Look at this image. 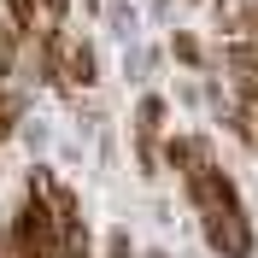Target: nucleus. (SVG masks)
<instances>
[{
	"label": "nucleus",
	"instance_id": "f257e3e1",
	"mask_svg": "<svg viewBox=\"0 0 258 258\" xmlns=\"http://www.w3.org/2000/svg\"><path fill=\"white\" fill-rule=\"evenodd\" d=\"M170 164L182 170L194 206H200V223H206L211 252L246 258L252 252V223H246V206H241V194H235V182H229L223 170H217V159H211V141H200V135L170 141Z\"/></svg>",
	"mask_w": 258,
	"mask_h": 258
},
{
	"label": "nucleus",
	"instance_id": "f03ea898",
	"mask_svg": "<svg viewBox=\"0 0 258 258\" xmlns=\"http://www.w3.org/2000/svg\"><path fill=\"white\" fill-rule=\"evenodd\" d=\"M12 252L18 258H64L59 252V217H53V206L41 194H30L24 211L12 217Z\"/></svg>",
	"mask_w": 258,
	"mask_h": 258
},
{
	"label": "nucleus",
	"instance_id": "7ed1b4c3",
	"mask_svg": "<svg viewBox=\"0 0 258 258\" xmlns=\"http://www.w3.org/2000/svg\"><path fill=\"white\" fill-rule=\"evenodd\" d=\"M164 129V100L159 94H147L141 100V112H135V135H141V164H153V135Z\"/></svg>",
	"mask_w": 258,
	"mask_h": 258
},
{
	"label": "nucleus",
	"instance_id": "20e7f679",
	"mask_svg": "<svg viewBox=\"0 0 258 258\" xmlns=\"http://www.w3.org/2000/svg\"><path fill=\"white\" fill-rule=\"evenodd\" d=\"M176 59L182 64H200V41H194V35H176Z\"/></svg>",
	"mask_w": 258,
	"mask_h": 258
},
{
	"label": "nucleus",
	"instance_id": "39448f33",
	"mask_svg": "<svg viewBox=\"0 0 258 258\" xmlns=\"http://www.w3.org/2000/svg\"><path fill=\"white\" fill-rule=\"evenodd\" d=\"M12 47H18V24L0 18V59H12Z\"/></svg>",
	"mask_w": 258,
	"mask_h": 258
},
{
	"label": "nucleus",
	"instance_id": "423d86ee",
	"mask_svg": "<svg viewBox=\"0 0 258 258\" xmlns=\"http://www.w3.org/2000/svg\"><path fill=\"white\" fill-rule=\"evenodd\" d=\"M106 252H112V258H135V252H129V235H112V241H106Z\"/></svg>",
	"mask_w": 258,
	"mask_h": 258
},
{
	"label": "nucleus",
	"instance_id": "0eeeda50",
	"mask_svg": "<svg viewBox=\"0 0 258 258\" xmlns=\"http://www.w3.org/2000/svg\"><path fill=\"white\" fill-rule=\"evenodd\" d=\"M0 77H6V59H0Z\"/></svg>",
	"mask_w": 258,
	"mask_h": 258
}]
</instances>
